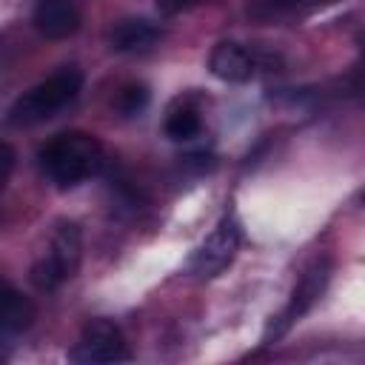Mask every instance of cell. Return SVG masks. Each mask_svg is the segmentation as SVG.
<instances>
[{
  "label": "cell",
  "mask_w": 365,
  "mask_h": 365,
  "mask_svg": "<svg viewBox=\"0 0 365 365\" xmlns=\"http://www.w3.org/2000/svg\"><path fill=\"white\" fill-rule=\"evenodd\" d=\"M37 305L20 288L0 277V334H23L34 325Z\"/></svg>",
  "instance_id": "9"
},
{
  "label": "cell",
  "mask_w": 365,
  "mask_h": 365,
  "mask_svg": "<svg viewBox=\"0 0 365 365\" xmlns=\"http://www.w3.org/2000/svg\"><path fill=\"white\" fill-rule=\"evenodd\" d=\"M163 11H168V14H177V11H185V9H194L197 3H202V0H154Z\"/></svg>",
  "instance_id": "14"
},
{
  "label": "cell",
  "mask_w": 365,
  "mask_h": 365,
  "mask_svg": "<svg viewBox=\"0 0 365 365\" xmlns=\"http://www.w3.org/2000/svg\"><path fill=\"white\" fill-rule=\"evenodd\" d=\"M165 134H168L171 140H177V143L197 137V134H200V117H197V111H191V108L171 111L168 120H165Z\"/></svg>",
  "instance_id": "11"
},
{
  "label": "cell",
  "mask_w": 365,
  "mask_h": 365,
  "mask_svg": "<svg viewBox=\"0 0 365 365\" xmlns=\"http://www.w3.org/2000/svg\"><path fill=\"white\" fill-rule=\"evenodd\" d=\"M80 88H83V71L74 66H66V68L54 71L51 77H46L43 83L31 86L26 94H20L11 103L6 120H9V125H17V128L46 123L48 117L63 111L68 103H74Z\"/></svg>",
  "instance_id": "2"
},
{
  "label": "cell",
  "mask_w": 365,
  "mask_h": 365,
  "mask_svg": "<svg viewBox=\"0 0 365 365\" xmlns=\"http://www.w3.org/2000/svg\"><path fill=\"white\" fill-rule=\"evenodd\" d=\"M145 106H148V91H145V86H125V88L120 91V97H117V108H120L125 117L140 114Z\"/></svg>",
  "instance_id": "12"
},
{
  "label": "cell",
  "mask_w": 365,
  "mask_h": 365,
  "mask_svg": "<svg viewBox=\"0 0 365 365\" xmlns=\"http://www.w3.org/2000/svg\"><path fill=\"white\" fill-rule=\"evenodd\" d=\"M34 26L48 40H66L80 29V11L71 0H40L34 6Z\"/></svg>",
  "instance_id": "8"
},
{
  "label": "cell",
  "mask_w": 365,
  "mask_h": 365,
  "mask_svg": "<svg viewBox=\"0 0 365 365\" xmlns=\"http://www.w3.org/2000/svg\"><path fill=\"white\" fill-rule=\"evenodd\" d=\"M83 257V234L74 220H60L51 231L46 254L31 265V279L43 291L60 288L66 279H71L80 268Z\"/></svg>",
  "instance_id": "3"
},
{
  "label": "cell",
  "mask_w": 365,
  "mask_h": 365,
  "mask_svg": "<svg viewBox=\"0 0 365 365\" xmlns=\"http://www.w3.org/2000/svg\"><path fill=\"white\" fill-rule=\"evenodd\" d=\"M240 240H242L240 222L234 220V214H225L214 225V231L200 242V248L191 254L188 274L197 277V279H214V277H220L234 262V257L240 251Z\"/></svg>",
  "instance_id": "5"
},
{
  "label": "cell",
  "mask_w": 365,
  "mask_h": 365,
  "mask_svg": "<svg viewBox=\"0 0 365 365\" xmlns=\"http://www.w3.org/2000/svg\"><path fill=\"white\" fill-rule=\"evenodd\" d=\"M103 143L88 131L57 134L40 148V168L60 188H71L94 177L103 168Z\"/></svg>",
  "instance_id": "1"
},
{
  "label": "cell",
  "mask_w": 365,
  "mask_h": 365,
  "mask_svg": "<svg viewBox=\"0 0 365 365\" xmlns=\"http://www.w3.org/2000/svg\"><path fill=\"white\" fill-rule=\"evenodd\" d=\"M274 9H311V6H322L331 0H268Z\"/></svg>",
  "instance_id": "15"
},
{
  "label": "cell",
  "mask_w": 365,
  "mask_h": 365,
  "mask_svg": "<svg viewBox=\"0 0 365 365\" xmlns=\"http://www.w3.org/2000/svg\"><path fill=\"white\" fill-rule=\"evenodd\" d=\"M74 362H94V365H106V362H125L131 359V351L125 345L123 331L111 322V319H91L86 322L80 342L71 351Z\"/></svg>",
  "instance_id": "6"
},
{
  "label": "cell",
  "mask_w": 365,
  "mask_h": 365,
  "mask_svg": "<svg viewBox=\"0 0 365 365\" xmlns=\"http://www.w3.org/2000/svg\"><path fill=\"white\" fill-rule=\"evenodd\" d=\"M328 279H331V259H328V257H317V259L302 271V277H299V282H297V288H294V294H291V302H288L277 317H271V322H268V328H265V334H262V342H265V345L277 342L294 322H299V319L314 308V302L322 297Z\"/></svg>",
  "instance_id": "4"
},
{
  "label": "cell",
  "mask_w": 365,
  "mask_h": 365,
  "mask_svg": "<svg viewBox=\"0 0 365 365\" xmlns=\"http://www.w3.org/2000/svg\"><path fill=\"white\" fill-rule=\"evenodd\" d=\"M257 54L234 40L217 43L208 54V68L222 83H248L257 74Z\"/></svg>",
  "instance_id": "7"
},
{
  "label": "cell",
  "mask_w": 365,
  "mask_h": 365,
  "mask_svg": "<svg viewBox=\"0 0 365 365\" xmlns=\"http://www.w3.org/2000/svg\"><path fill=\"white\" fill-rule=\"evenodd\" d=\"M14 165H17V151H14L6 140H0V188L9 182Z\"/></svg>",
  "instance_id": "13"
},
{
  "label": "cell",
  "mask_w": 365,
  "mask_h": 365,
  "mask_svg": "<svg viewBox=\"0 0 365 365\" xmlns=\"http://www.w3.org/2000/svg\"><path fill=\"white\" fill-rule=\"evenodd\" d=\"M160 37H163V31L151 20L128 17V20H120L108 31V46L114 51H123V54H140V51L154 48L160 43Z\"/></svg>",
  "instance_id": "10"
}]
</instances>
